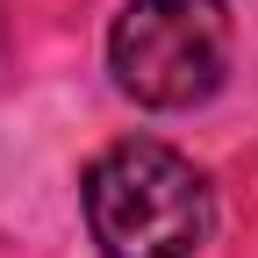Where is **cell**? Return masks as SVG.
<instances>
[{
	"instance_id": "1",
	"label": "cell",
	"mask_w": 258,
	"mask_h": 258,
	"mask_svg": "<svg viewBox=\"0 0 258 258\" xmlns=\"http://www.w3.org/2000/svg\"><path fill=\"white\" fill-rule=\"evenodd\" d=\"M86 237L101 258H194L215 230V186L186 151L122 137L79 172Z\"/></svg>"
},
{
	"instance_id": "2",
	"label": "cell",
	"mask_w": 258,
	"mask_h": 258,
	"mask_svg": "<svg viewBox=\"0 0 258 258\" xmlns=\"http://www.w3.org/2000/svg\"><path fill=\"white\" fill-rule=\"evenodd\" d=\"M237 57L230 0H129L108 22L115 93L151 115H186L222 93Z\"/></svg>"
}]
</instances>
